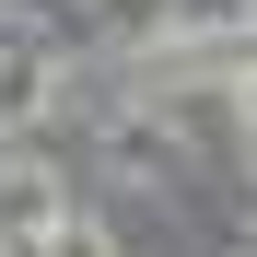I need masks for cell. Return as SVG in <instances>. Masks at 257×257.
Instances as JSON below:
<instances>
[{
  "label": "cell",
  "mask_w": 257,
  "mask_h": 257,
  "mask_svg": "<svg viewBox=\"0 0 257 257\" xmlns=\"http://www.w3.org/2000/svg\"><path fill=\"white\" fill-rule=\"evenodd\" d=\"M70 210V187L47 164H0V245H47V222Z\"/></svg>",
  "instance_id": "2"
},
{
  "label": "cell",
  "mask_w": 257,
  "mask_h": 257,
  "mask_svg": "<svg viewBox=\"0 0 257 257\" xmlns=\"http://www.w3.org/2000/svg\"><path fill=\"white\" fill-rule=\"evenodd\" d=\"M234 12H245V24H257V0H234Z\"/></svg>",
  "instance_id": "5"
},
{
  "label": "cell",
  "mask_w": 257,
  "mask_h": 257,
  "mask_svg": "<svg viewBox=\"0 0 257 257\" xmlns=\"http://www.w3.org/2000/svg\"><path fill=\"white\" fill-rule=\"evenodd\" d=\"M234 117H245V141H257V59L234 70Z\"/></svg>",
  "instance_id": "4"
},
{
  "label": "cell",
  "mask_w": 257,
  "mask_h": 257,
  "mask_svg": "<svg viewBox=\"0 0 257 257\" xmlns=\"http://www.w3.org/2000/svg\"><path fill=\"white\" fill-rule=\"evenodd\" d=\"M47 105H59V59L35 47L24 24H0V141H12V128H35Z\"/></svg>",
  "instance_id": "1"
},
{
  "label": "cell",
  "mask_w": 257,
  "mask_h": 257,
  "mask_svg": "<svg viewBox=\"0 0 257 257\" xmlns=\"http://www.w3.org/2000/svg\"><path fill=\"white\" fill-rule=\"evenodd\" d=\"M47 257H117V245H105L94 210H59V222H47Z\"/></svg>",
  "instance_id": "3"
}]
</instances>
